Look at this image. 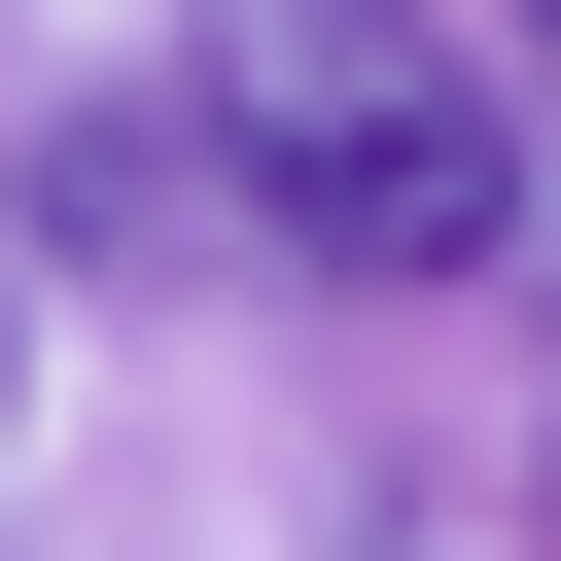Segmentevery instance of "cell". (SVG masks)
Here are the masks:
<instances>
[{
  "label": "cell",
  "instance_id": "cell-1",
  "mask_svg": "<svg viewBox=\"0 0 561 561\" xmlns=\"http://www.w3.org/2000/svg\"><path fill=\"white\" fill-rule=\"evenodd\" d=\"M175 105H210V175H245L316 280H491V245H526V140H491L456 35H175Z\"/></svg>",
  "mask_w": 561,
  "mask_h": 561
},
{
  "label": "cell",
  "instance_id": "cell-2",
  "mask_svg": "<svg viewBox=\"0 0 561 561\" xmlns=\"http://www.w3.org/2000/svg\"><path fill=\"white\" fill-rule=\"evenodd\" d=\"M175 35H456V70H491L526 0H175Z\"/></svg>",
  "mask_w": 561,
  "mask_h": 561
},
{
  "label": "cell",
  "instance_id": "cell-3",
  "mask_svg": "<svg viewBox=\"0 0 561 561\" xmlns=\"http://www.w3.org/2000/svg\"><path fill=\"white\" fill-rule=\"evenodd\" d=\"M526 35H561V0H526Z\"/></svg>",
  "mask_w": 561,
  "mask_h": 561
}]
</instances>
